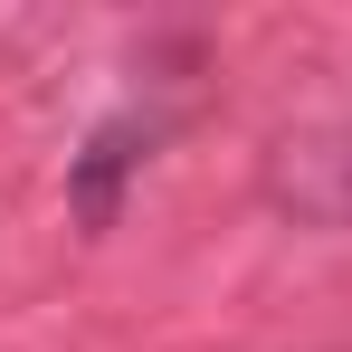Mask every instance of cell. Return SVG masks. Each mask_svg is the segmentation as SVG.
Instances as JSON below:
<instances>
[{
    "mask_svg": "<svg viewBox=\"0 0 352 352\" xmlns=\"http://www.w3.org/2000/svg\"><path fill=\"white\" fill-rule=\"evenodd\" d=\"M143 143H153V124H133V115H124V124H105V133L86 143V162H76V181H67L86 229H105V219H115V181L143 162Z\"/></svg>",
    "mask_w": 352,
    "mask_h": 352,
    "instance_id": "6da1fadb",
    "label": "cell"
}]
</instances>
